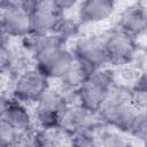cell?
Returning <instances> with one entry per match:
<instances>
[{"label":"cell","mask_w":147,"mask_h":147,"mask_svg":"<svg viewBox=\"0 0 147 147\" xmlns=\"http://www.w3.org/2000/svg\"><path fill=\"white\" fill-rule=\"evenodd\" d=\"M30 106L23 103L9 94L2 95L1 101V121L8 123L21 133H33L36 131L33 113Z\"/></svg>","instance_id":"9c48e42d"},{"label":"cell","mask_w":147,"mask_h":147,"mask_svg":"<svg viewBox=\"0 0 147 147\" xmlns=\"http://www.w3.org/2000/svg\"><path fill=\"white\" fill-rule=\"evenodd\" d=\"M51 86V79L32 65L11 78L8 94L23 103L33 106Z\"/></svg>","instance_id":"3957f363"},{"label":"cell","mask_w":147,"mask_h":147,"mask_svg":"<svg viewBox=\"0 0 147 147\" xmlns=\"http://www.w3.org/2000/svg\"><path fill=\"white\" fill-rule=\"evenodd\" d=\"M115 9V0H82L77 10V20L80 24H98L108 20Z\"/></svg>","instance_id":"7c38bea8"},{"label":"cell","mask_w":147,"mask_h":147,"mask_svg":"<svg viewBox=\"0 0 147 147\" xmlns=\"http://www.w3.org/2000/svg\"><path fill=\"white\" fill-rule=\"evenodd\" d=\"M0 21L2 36L10 39H23L31 33L30 10L25 3L11 2L1 5Z\"/></svg>","instance_id":"52a82bcc"},{"label":"cell","mask_w":147,"mask_h":147,"mask_svg":"<svg viewBox=\"0 0 147 147\" xmlns=\"http://www.w3.org/2000/svg\"><path fill=\"white\" fill-rule=\"evenodd\" d=\"M53 3L55 5V7L62 13H67V11H70L72 10L74 8L78 7L80 1L82 0H52Z\"/></svg>","instance_id":"2e32d148"},{"label":"cell","mask_w":147,"mask_h":147,"mask_svg":"<svg viewBox=\"0 0 147 147\" xmlns=\"http://www.w3.org/2000/svg\"><path fill=\"white\" fill-rule=\"evenodd\" d=\"M138 111L139 108L133 102L132 88L116 83L98 115L110 127L130 136Z\"/></svg>","instance_id":"6da1fadb"},{"label":"cell","mask_w":147,"mask_h":147,"mask_svg":"<svg viewBox=\"0 0 147 147\" xmlns=\"http://www.w3.org/2000/svg\"><path fill=\"white\" fill-rule=\"evenodd\" d=\"M133 64H136L141 72H147V47L139 49Z\"/></svg>","instance_id":"e0dca14e"},{"label":"cell","mask_w":147,"mask_h":147,"mask_svg":"<svg viewBox=\"0 0 147 147\" xmlns=\"http://www.w3.org/2000/svg\"><path fill=\"white\" fill-rule=\"evenodd\" d=\"M23 1H24V3H25L28 7H29V5L31 3V1H32V0H23Z\"/></svg>","instance_id":"d6986e66"},{"label":"cell","mask_w":147,"mask_h":147,"mask_svg":"<svg viewBox=\"0 0 147 147\" xmlns=\"http://www.w3.org/2000/svg\"><path fill=\"white\" fill-rule=\"evenodd\" d=\"M70 49L77 60L95 70L109 67L103 45V36L85 34L76 37Z\"/></svg>","instance_id":"ba28073f"},{"label":"cell","mask_w":147,"mask_h":147,"mask_svg":"<svg viewBox=\"0 0 147 147\" xmlns=\"http://www.w3.org/2000/svg\"><path fill=\"white\" fill-rule=\"evenodd\" d=\"M130 136L139 140H141L144 137L147 136V108H139Z\"/></svg>","instance_id":"9a60e30c"},{"label":"cell","mask_w":147,"mask_h":147,"mask_svg":"<svg viewBox=\"0 0 147 147\" xmlns=\"http://www.w3.org/2000/svg\"><path fill=\"white\" fill-rule=\"evenodd\" d=\"M102 36L109 67L118 68L134 62L139 52L137 38L118 28Z\"/></svg>","instance_id":"5b68a950"},{"label":"cell","mask_w":147,"mask_h":147,"mask_svg":"<svg viewBox=\"0 0 147 147\" xmlns=\"http://www.w3.org/2000/svg\"><path fill=\"white\" fill-rule=\"evenodd\" d=\"M115 84L114 69L110 67L99 69L76 91V102L91 113L98 114Z\"/></svg>","instance_id":"7a4b0ae2"},{"label":"cell","mask_w":147,"mask_h":147,"mask_svg":"<svg viewBox=\"0 0 147 147\" xmlns=\"http://www.w3.org/2000/svg\"><path fill=\"white\" fill-rule=\"evenodd\" d=\"M30 10V34H53L56 33L63 15L52 0H32Z\"/></svg>","instance_id":"8992f818"},{"label":"cell","mask_w":147,"mask_h":147,"mask_svg":"<svg viewBox=\"0 0 147 147\" xmlns=\"http://www.w3.org/2000/svg\"><path fill=\"white\" fill-rule=\"evenodd\" d=\"M117 28L137 39L147 36V7L140 2L127 6L118 17Z\"/></svg>","instance_id":"8fae6325"},{"label":"cell","mask_w":147,"mask_h":147,"mask_svg":"<svg viewBox=\"0 0 147 147\" xmlns=\"http://www.w3.org/2000/svg\"><path fill=\"white\" fill-rule=\"evenodd\" d=\"M75 101L76 98L74 94L65 92L60 86L57 88L51 86L33 105L32 113L36 129L57 125L61 111L68 103Z\"/></svg>","instance_id":"277c9868"},{"label":"cell","mask_w":147,"mask_h":147,"mask_svg":"<svg viewBox=\"0 0 147 147\" xmlns=\"http://www.w3.org/2000/svg\"><path fill=\"white\" fill-rule=\"evenodd\" d=\"M99 119L98 114H93L78 102H70L61 111L59 126L71 138L87 130Z\"/></svg>","instance_id":"30bf717a"},{"label":"cell","mask_w":147,"mask_h":147,"mask_svg":"<svg viewBox=\"0 0 147 147\" xmlns=\"http://www.w3.org/2000/svg\"><path fill=\"white\" fill-rule=\"evenodd\" d=\"M140 141H141V144H144L145 146H147V136H146V137H144V138H142Z\"/></svg>","instance_id":"ac0fdd59"},{"label":"cell","mask_w":147,"mask_h":147,"mask_svg":"<svg viewBox=\"0 0 147 147\" xmlns=\"http://www.w3.org/2000/svg\"><path fill=\"white\" fill-rule=\"evenodd\" d=\"M72 145V138L59 125L36 129L34 146H64Z\"/></svg>","instance_id":"5bb4252c"},{"label":"cell","mask_w":147,"mask_h":147,"mask_svg":"<svg viewBox=\"0 0 147 147\" xmlns=\"http://www.w3.org/2000/svg\"><path fill=\"white\" fill-rule=\"evenodd\" d=\"M94 71L96 70L75 57V61L69 68V70L59 80L60 87L65 92L75 94L76 96V91L91 77Z\"/></svg>","instance_id":"4fadbf2b"}]
</instances>
